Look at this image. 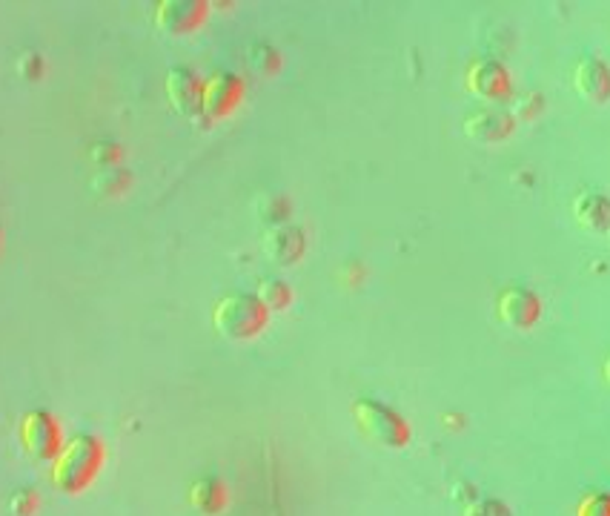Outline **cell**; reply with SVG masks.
I'll list each match as a JSON object with an SVG mask.
<instances>
[{
    "instance_id": "9a60e30c",
    "label": "cell",
    "mask_w": 610,
    "mask_h": 516,
    "mask_svg": "<svg viewBox=\"0 0 610 516\" xmlns=\"http://www.w3.org/2000/svg\"><path fill=\"white\" fill-rule=\"evenodd\" d=\"M255 296L261 299V304H264L267 310H284V307L293 301V290H290L284 281L267 279V281H261V287H258V293H255Z\"/></svg>"
},
{
    "instance_id": "ba28073f",
    "label": "cell",
    "mask_w": 610,
    "mask_h": 516,
    "mask_svg": "<svg viewBox=\"0 0 610 516\" xmlns=\"http://www.w3.org/2000/svg\"><path fill=\"white\" fill-rule=\"evenodd\" d=\"M201 78L187 69V66H175L169 69L167 75V98L172 107L178 109L181 115L195 118L201 112Z\"/></svg>"
},
{
    "instance_id": "52a82bcc",
    "label": "cell",
    "mask_w": 610,
    "mask_h": 516,
    "mask_svg": "<svg viewBox=\"0 0 610 516\" xmlns=\"http://www.w3.org/2000/svg\"><path fill=\"white\" fill-rule=\"evenodd\" d=\"M539 299L527 287H507L499 296V319L513 330H527L539 319Z\"/></svg>"
},
{
    "instance_id": "7c38bea8",
    "label": "cell",
    "mask_w": 610,
    "mask_h": 516,
    "mask_svg": "<svg viewBox=\"0 0 610 516\" xmlns=\"http://www.w3.org/2000/svg\"><path fill=\"white\" fill-rule=\"evenodd\" d=\"M467 86L473 89V95L496 101V98L507 95L510 75H507L505 66L496 64V61H479V64L470 66V72H467Z\"/></svg>"
},
{
    "instance_id": "3957f363",
    "label": "cell",
    "mask_w": 610,
    "mask_h": 516,
    "mask_svg": "<svg viewBox=\"0 0 610 516\" xmlns=\"http://www.w3.org/2000/svg\"><path fill=\"white\" fill-rule=\"evenodd\" d=\"M353 413H356V422L361 425V430L384 448H404L410 442L407 422L396 410L381 405L376 399H358L353 405Z\"/></svg>"
},
{
    "instance_id": "603a6c76",
    "label": "cell",
    "mask_w": 610,
    "mask_h": 516,
    "mask_svg": "<svg viewBox=\"0 0 610 516\" xmlns=\"http://www.w3.org/2000/svg\"><path fill=\"white\" fill-rule=\"evenodd\" d=\"M270 204H273V210L267 213V221H281V218H287V213H290V204L284 201V198H270Z\"/></svg>"
},
{
    "instance_id": "d6986e66",
    "label": "cell",
    "mask_w": 610,
    "mask_h": 516,
    "mask_svg": "<svg viewBox=\"0 0 610 516\" xmlns=\"http://www.w3.org/2000/svg\"><path fill=\"white\" fill-rule=\"evenodd\" d=\"M250 66L258 69V72H273L275 66H278V52L270 49V46H264V43H258V46H253V52H250Z\"/></svg>"
},
{
    "instance_id": "e0dca14e",
    "label": "cell",
    "mask_w": 610,
    "mask_h": 516,
    "mask_svg": "<svg viewBox=\"0 0 610 516\" xmlns=\"http://www.w3.org/2000/svg\"><path fill=\"white\" fill-rule=\"evenodd\" d=\"M38 505H41V499H38V494H35L32 488H18L15 494L9 496V511H12V516H32L38 511Z\"/></svg>"
},
{
    "instance_id": "4fadbf2b",
    "label": "cell",
    "mask_w": 610,
    "mask_h": 516,
    "mask_svg": "<svg viewBox=\"0 0 610 516\" xmlns=\"http://www.w3.org/2000/svg\"><path fill=\"white\" fill-rule=\"evenodd\" d=\"M573 215L588 230H610V198L599 193H582L573 201Z\"/></svg>"
},
{
    "instance_id": "ffe728a7",
    "label": "cell",
    "mask_w": 610,
    "mask_h": 516,
    "mask_svg": "<svg viewBox=\"0 0 610 516\" xmlns=\"http://www.w3.org/2000/svg\"><path fill=\"white\" fill-rule=\"evenodd\" d=\"M89 158H92L95 164H101V167H106V164H115V161L121 158V147H118V144H112V141H98V144L92 147V152H89Z\"/></svg>"
},
{
    "instance_id": "2e32d148",
    "label": "cell",
    "mask_w": 610,
    "mask_h": 516,
    "mask_svg": "<svg viewBox=\"0 0 610 516\" xmlns=\"http://www.w3.org/2000/svg\"><path fill=\"white\" fill-rule=\"evenodd\" d=\"M129 181H132V175H129L127 170H106V172H98V175H95L92 190L101 195H118L127 190Z\"/></svg>"
},
{
    "instance_id": "8fae6325",
    "label": "cell",
    "mask_w": 610,
    "mask_h": 516,
    "mask_svg": "<svg viewBox=\"0 0 610 516\" xmlns=\"http://www.w3.org/2000/svg\"><path fill=\"white\" fill-rule=\"evenodd\" d=\"M573 86L590 104H605L610 98V69L599 58H585L573 72Z\"/></svg>"
},
{
    "instance_id": "7a4b0ae2",
    "label": "cell",
    "mask_w": 610,
    "mask_h": 516,
    "mask_svg": "<svg viewBox=\"0 0 610 516\" xmlns=\"http://www.w3.org/2000/svg\"><path fill=\"white\" fill-rule=\"evenodd\" d=\"M270 319V310L253 293H230L215 304L212 322L227 339H253Z\"/></svg>"
},
{
    "instance_id": "5bb4252c",
    "label": "cell",
    "mask_w": 610,
    "mask_h": 516,
    "mask_svg": "<svg viewBox=\"0 0 610 516\" xmlns=\"http://www.w3.org/2000/svg\"><path fill=\"white\" fill-rule=\"evenodd\" d=\"M224 502H227V494H224V485H221L218 479L207 476V479H198V482L192 485V505H195L198 511L215 514V511L224 508Z\"/></svg>"
},
{
    "instance_id": "5b68a950",
    "label": "cell",
    "mask_w": 610,
    "mask_h": 516,
    "mask_svg": "<svg viewBox=\"0 0 610 516\" xmlns=\"http://www.w3.org/2000/svg\"><path fill=\"white\" fill-rule=\"evenodd\" d=\"M241 95H244V84H241L238 75L215 72L201 86V112L207 118H224V115H230L232 109L238 107Z\"/></svg>"
},
{
    "instance_id": "7402d4cb",
    "label": "cell",
    "mask_w": 610,
    "mask_h": 516,
    "mask_svg": "<svg viewBox=\"0 0 610 516\" xmlns=\"http://www.w3.org/2000/svg\"><path fill=\"white\" fill-rule=\"evenodd\" d=\"M579 516H610V496H588L579 508Z\"/></svg>"
},
{
    "instance_id": "8992f818",
    "label": "cell",
    "mask_w": 610,
    "mask_h": 516,
    "mask_svg": "<svg viewBox=\"0 0 610 516\" xmlns=\"http://www.w3.org/2000/svg\"><path fill=\"white\" fill-rule=\"evenodd\" d=\"M210 6L198 0H164L155 6V21L169 35H187L207 21Z\"/></svg>"
},
{
    "instance_id": "30bf717a",
    "label": "cell",
    "mask_w": 610,
    "mask_h": 516,
    "mask_svg": "<svg viewBox=\"0 0 610 516\" xmlns=\"http://www.w3.org/2000/svg\"><path fill=\"white\" fill-rule=\"evenodd\" d=\"M304 233L293 227V224H281V227H273L267 236H264V253L273 264H281V267H290L298 258L304 256Z\"/></svg>"
},
{
    "instance_id": "9c48e42d",
    "label": "cell",
    "mask_w": 610,
    "mask_h": 516,
    "mask_svg": "<svg viewBox=\"0 0 610 516\" xmlns=\"http://www.w3.org/2000/svg\"><path fill=\"white\" fill-rule=\"evenodd\" d=\"M464 132L479 141V144H496L505 141L513 132V115H507L502 109H479L473 115H467L464 121Z\"/></svg>"
},
{
    "instance_id": "277c9868",
    "label": "cell",
    "mask_w": 610,
    "mask_h": 516,
    "mask_svg": "<svg viewBox=\"0 0 610 516\" xmlns=\"http://www.w3.org/2000/svg\"><path fill=\"white\" fill-rule=\"evenodd\" d=\"M18 433H21L23 451L29 453L32 459H41V462H52L61 453V448H64L61 425H58V419L49 410H29V413H23Z\"/></svg>"
},
{
    "instance_id": "44dd1931",
    "label": "cell",
    "mask_w": 610,
    "mask_h": 516,
    "mask_svg": "<svg viewBox=\"0 0 610 516\" xmlns=\"http://www.w3.org/2000/svg\"><path fill=\"white\" fill-rule=\"evenodd\" d=\"M464 516H510V511H507L502 502H496V499H479V502H473L467 508Z\"/></svg>"
},
{
    "instance_id": "cb8c5ba5",
    "label": "cell",
    "mask_w": 610,
    "mask_h": 516,
    "mask_svg": "<svg viewBox=\"0 0 610 516\" xmlns=\"http://www.w3.org/2000/svg\"><path fill=\"white\" fill-rule=\"evenodd\" d=\"M605 376H608V382H610V356H608V362H605Z\"/></svg>"
},
{
    "instance_id": "ac0fdd59",
    "label": "cell",
    "mask_w": 610,
    "mask_h": 516,
    "mask_svg": "<svg viewBox=\"0 0 610 516\" xmlns=\"http://www.w3.org/2000/svg\"><path fill=\"white\" fill-rule=\"evenodd\" d=\"M15 69H18V75H21L23 81H38L43 75V58L38 52H23Z\"/></svg>"
},
{
    "instance_id": "6da1fadb",
    "label": "cell",
    "mask_w": 610,
    "mask_h": 516,
    "mask_svg": "<svg viewBox=\"0 0 610 516\" xmlns=\"http://www.w3.org/2000/svg\"><path fill=\"white\" fill-rule=\"evenodd\" d=\"M106 451L104 442L92 433H75L61 453L52 459V485L66 494H78L95 482L101 473Z\"/></svg>"
}]
</instances>
